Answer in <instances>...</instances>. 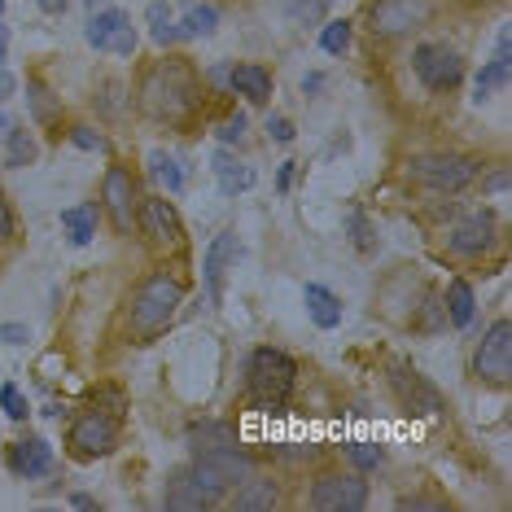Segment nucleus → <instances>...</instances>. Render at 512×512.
Masks as SVG:
<instances>
[{"mask_svg": "<svg viewBox=\"0 0 512 512\" xmlns=\"http://www.w3.org/2000/svg\"><path fill=\"white\" fill-rule=\"evenodd\" d=\"M31 106H36L40 119H49V114H53V106H49V92H44L40 84H31Z\"/></svg>", "mask_w": 512, "mask_h": 512, "instance_id": "58836bf2", "label": "nucleus"}, {"mask_svg": "<svg viewBox=\"0 0 512 512\" xmlns=\"http://www.w3.org/2000/svg\"><path fill=\"white\" fill-rule=\"evenodd\" d=\"M237 232H219V237L211 241V250H206V289H211V302L224 298V276H228V267L237 263Z\"/></svg>", "mask_w": 512, "mask_h": 512, "instance_id": "dca6fc26", "label": "nucleus"}, {"mask_svg": "<svg viewBox=\"0 0 512 512\" xmlns=\"http://www.w3.org/2000/svg\"><path fill=\"white\" fill-rule=\"evenodd\" d=\"M241 512H263V508H276L281 504V495H276L272 482H259V477H246V482L237 486V499H232Z\"/></svg>", "mask_w": 512, "mask_h": 512, "instance_id": "a878e982", "label": "nucleus"}, {"mask_svg": "<svg viewBox=\"0 0 512 512\" xmlns=\"http://www.w3.org/2000/svg\"><path fill=\"white\" fill-rule=\"evenodd\" d=\"M71 504H75V508H84V512H92V508H97V499H92V495H75Z\"/></svg>", "mask_w": 512, "mask_h": 512, "instance_id": "a18cd8bd", "label": "nucleus"}, {"mask_svg": "<svg viewBox=\"0 0 512 512\" xmlns=\"http://www.w3.org/2000/svg\"><path fill=\"white\" fill-rule=\"evenodd\" d=\"M429 18H434V0H377V5L368 9L372 36H386V40L412 36Z\"/></svg>", "mask_w": 512, "mask_h": 512, "instance_id": "423d86ee", "label": "nucleus"}, {"mask_svg": "<svg viewBox=\"0 0 512 512\" xmlns=\"http://www.w3.org/2000/svg\"><path fill=\"white\" fill-rule=\"evenodd\" d=\"M27 324H0V342H5V346H22V342H27Z\"/></svg>", "mask_w": 512, "mask_h": 512, "instance_id": "e433bc0d", "label": "nucleus"}, {"mask_svg": "<svg viewBox=\"0 0 512 512\" xmlns=\"http://www.w3.org/2000/svg\"><path fill=\"white\" fill-rule=\"evenodd\" d=\"M289 180H294V162H285V167H281V180H276V189H289Z\"/></svg>", "mask_w": 512, "mask_h": 512, "instance_id": "37998d69", "label": "nucleus"}, {"mask_svg": "<svg viewBox=\"0 0 512 512\" xmlns=\"http://www.w3.org/2000/svg\"><path fill=\"white\" fill-rule=\"evenodd\" d=\"M176 31L184 40H211L219 31V9L215 5H189L184 18L176 22Z\"/></svg>", "mask_w": 512, "mask_h": 512, "instance_id": "393cba45", "label": "nucleus"}, {"mask_svg": "<svg viewBox=\"0 0 512 512\" xmlns=\"http://www.w3.org/2000/svg\"><path fill=\"white\" fill-rule=\"evenodd\" d=\"M14 237V211H9V202L0 197V241Z\"/></svg>", "mask_w": 512, "mask_h": 512, "instance_id": "a19ab883", "label": "nucleus"}, {"mask_svg": "<svg viewBox=\"0 0 512 512\" xmlns=\"http://www.w3.org/2000/svg\"><path fill=\"white\" fill-rule=\"evenodd\" d=\"M215 180H219V193L224 197H237V193L254 189V167L237 162L232 154H215Z\"/></svg>", "mask_w": 512, "mask_h": 512, "instance_id": "4be33fe9", "label": "nucleus"}, {"mask_svg": "<svg viewBox=\"0 0 512 512\" xmlns=\"http://www.w3.org/2000/svg\"><path fill=\"white\" fill-rule=\"evenodd\" d=\"M407 176L416 184H425V189H434V193H460L464 184H473L477 162L464 158V154H421V158L407 162Z\"/></svg>", "mask_w": 512, "mask_h": 512, "instance_id": "39448f33", "label": "nucleus"}, {"mask_svg": "<svg viewBox=\"0 0 512 512\" xmlns=\"http://www.w3.org/2000/svg\"><path fill=\"white\" fill-rule=\"evenodd\" d=\"M285 14L294 27H316L329 14V0H285Z\"/></svg>", "mask_w": 512, "mask_h": 512, "instance_id": "c756f323", "label": "nucleus"}, {"mask_svg": "<svg viewBox=\"0 0 512 512\" xmlns=\"http://www.w3.org/2000/svg\"><path fill=\"white\" fill-rule=\"evenodd\" d=\"M149 176H154L158 184H167V193H180V189H184L180 162L171 158V154H162V149H154V154H149Z\"/></svg>", "mask_w": 512, "mask_h": 512, "instance_id": "c85d7f7f", "label": "nucleus"}, {"mask_svg": "<svg viewBox=\"0 0 512 512\" xmlns=\"http://www.w3.org/2000/svg\"><path fill=\"white\" fill-rule=\"evenodd\" d=\"M145 18H149V36H154L158 44L180 40V31H176V14H171L167 0H154V5L145 9Z\"/></svg>", "mask_w": 512, "mask_h": 512, "instance_id": "cd10ccee", "label": "nucleus"}, {"mask_svg": "<svg viewBox=\"0 0 512 512\" xmlns=\"http://www.w3.org/2000/svg\"><path fill=\"white\" fill-rule=\"evenodd\" d=\"M228 84H232L237 97H246V101H267L272 97V71H263V66H254V62L237 66V71L228 75Z\"/></svg>", "mask_w": 512, "mask_h": 512, "instance_id": "412c9836", "label": "nucleus"}, {"mask_svg": "<svg viewBox=\"0 0 512 512\" xmlns=\"http://www.w3.org/2000/svg\"><path fill=\"white\" fill-rule=\"evenodd\" d=\"M320 84H324L320 75H307V79H302V92H320Z\"/></svg>", "mask_w": 512, "mask_h": 512, "instance_id": "49530a36", "label": "nucleus"}, {"mask_svg": "<svg viewBox=\"0 0 512 512\" xmlns=\"http://www.w3.org/2000/svg\"><path fill=\"white\" fill-rule=\"evenodd\" d=\"M9 92H14V79H9L5 71H0V101H5V97H9Z\"/></svg>", "mask_w": 512, "mask_h": 512, "instance_id": "8fccbe9b", "label": "nucleus"}, {"mask_svg": "<svg viewBox=\"0 0 512 512\" xmlns=\"http://www.w3.org/2000/svg\"><path fill=\"white\" fill-rule=\"evenodd\" d=\"M412 71L429 92H451L464 79V62H460V53L451 49V44L429 40V44H416Z\"/></svg>", "mask_w": 512, "mask_h": 512, "instance_id": "0eeeda50", "label": "nucleus"}, {"mask_svg": "<svg viewBox=\"0 0 512 512\" xmlns=\"http://www.w3.org/2000/svg\"><path fill=\"white\" fill-rule=\"evenodd\" d=\"M202 88H197L193 66L184 62H158L154 71L141 79V110L158 123H184L193 119Z\"/></svg>", "mask_w": 512, "mask_h": 512, "instance_id": "f257e3e1", "label": "nucleus"}, {"mask_svg": "<svg viewBox=\"0 0 512 512\" xmlns=\"http://www.w3.org/2000/svg\"><path fill=\"white\" fill-rule=\"evenodd\" d=\"M180 298H184V289H180L176 276L154 272L141 289H136V298H132V333H136V337L162 333L171 320H176Z\"/></svg>", "mask_w": 512, "mask_h": 512, "instance_id": "f03ea898", "label": "nucleus"}, {"mask_svg": "<svg viewBox=\"0 0 512 512\" xmlns=\"http://www.w3.org/2000/svg\"><path fill=\"white\" fill-rule=\"evenodd\" d=\"M394 372V390H399V399H403V407H412L416 416H434V412H442V399H438V390L429 386V381L421 377L416 368H407V364H394L390 368Z\"/></svg>", "mask_w": 512, "mask_h": 512, "instance_id": "ddd939ff", "label": "nucleus"}, {"mask_svg": "<svg viewBox=\"0 0 512 512\" xmlns=\"http://www.w3.org/2000/svg\"><path fill=\"white\" fill-rule=\"evenodd\" d=\"M71 451L79 460H97V456H110L114 442H119V412H101L92 403V412H84L79 421L71 425Z\"/></svg>", "mask_w": 512, "mask_h": 512, "instance_id": "6e6552de", "label": "nucleus"}, {"mask_svg": "<svg viewBox=\"0 0 512 512\" xmlns=\"http://www.w3.org/2000/svg\"><path fill=\"white\" fill-rule=\"evenodd\" d=\"M482 189H486V193H504V189H508V171H504V167H499V171H495V176H491V180H486V184H482Z\"/></svg>", "mask_w": 512, "mask_h": 512, "instance_id": "79ce46f5", "label": "nucleus"}, {"mask_svg": "<svg viewBox=\"0 0 512 512\" xmlns=\"http://www.w3.org/2000/svg\"><path fill=\"white\" fill-rule=\"evenodd\" d=\"M5 141H9V158H5L9 167H27V162L36 158V141H31L27 132H18V127H9Z\"/></svg>", "mask_w": 512, "mask_h": 512, "instance_id": "7c9ffc66", "label": "nucleus"}, {"mask_svg": "<svg viewBox=\"0 0 512 512\" xmlns=\"http://www.w3.org/2000/svg\"><path fill=\"white\" fill-rule=\"evenodd\" d=\"M351 232H355V246H359V250L372 246V241H368V224H364V215H359V211L351 215Z\"/></svg>", "mask_w": 512, "mask_h": 512, "instance_id": "ea45409f", "label": "nucleus"}, {"mask_svg": "<svg viewBox=\"0 0 512 512\" xmlns=\"http://www.w3.org/2000/svg\"><path fill=\"white\" fill-rule=\"evenodd\" d=\"M9 127H14L9 123V114H0V136H9Z\"/></svg>", "mask_w": 512, "mask_h": 512, "instance_id": "3c124183", "label": "nucleus"}, {"mask_svg": "<svg viewBox=\"0 0 512 512\" xmlns=\"http://www.w3.org/2000/svg\"><path fill=\"white\" fill-rule=\"evenodd\" d=\"M71 141H75L79 149H106V141H101V136L92 132V127H75V132H71Z\"/></svg>", "mask_w": 512, "mask_h": 512, "instance_id": "c9c22d12", "label": "nucleus"}, {"mask_svg": "<svg viewBox=\"0 0 512 512\" xmlns=\"http://www.w3.org/2000/svg\"><path fill=\"white\" fill-rule=\"evenodd\" d=\"M5 53H9V27L0 22V62H5Z\"/></svg>", "mask_w": 512, "mask_h": 512, "instance_id": "09e8293b", "label": "nucleus"}, {"mask_svg": "<svg viewBox=\"0 0 512 512\" xmlns=\"http://www.w3.org/2000/svg\"><path fill=\"white\" fill-rule=\"evenodd\" d=\"M491 241H495V215L491 211H473V215H464L456 232H451V250L456 254H482V250H491Z\"/></svg>", "mask_w": 512, "mask_h": 512, "instance_id": "2eb2a0df", "label": "nucleus"}, {"mask_svg": "<svg viewBox=\"0 0 512 512\" xmlns=\"http://www.w3.org/2000/svg\"><path fill=\"white\" fill-rule=\"evenodd\" d=\"M97 215H101V202H84V206H66L62 211V228L71 237V246H88L97 237Z\"/></svg>", "mask_w": 512, "mask_h": 512, "instance_id": "aec40b11", "label": "nucleus"}, {"mask_svg": "<svg viewBox=\"0 0 512 512\" xmlns=\"http://www.w3.org/2000/svg\"><path fill=\"white\" fill-rule=\"evenodd\" d=\"M0 9H5V0H0Z\"/></svg>", "mask_w": 512, "mask_h": 512, "instance_id": "603ef678", "label": "nucleus"}, {"mask_svg": "<svg viewBox=\"0 0 512 512\" xmlns=\"http://www.w3.org/2000/svg\"><path fill=\"white\" fill-rule=\"evenodd\" d=\"M346 456H351L359 469H377L381 460H386V451L381 447H372V442H351V447H346Z\"/></svg>", "mask_w": 512, "mask_h": 512, "instance_id": "72a5a7b5", "label": "nucleus"}, {"mask_svg": "<svg viewBox=\"0 0 512 512\" xmlns=\"http://www.w3.org/2000/svg\"><path fill=\"white\" fill-rule=\"evenodd\" d=\"M136 224H141L145 237L158 241V246L180 241V215H176V206H171L167 197H145L141 211H136Z\"/></svg>", "mask_w": 512, "mask_h": 512, "instance_id": "4468645a", "label": "nucleus"}, {"mask_svg": "<svg viewBox=\"0 0 512 512\" xmlns=\"http://www.w3.org/2000/svg\"><path fill=\"white\" fill-rule=\"evenodd\" d=\"M368 504V482H359L355 473H329L311 491V508L320 512H359Z\"/></svg>", "mask_w": 512, "mask_h": 512, "instance_id": "9b49d317", "label": "nucleus"}, {"mask_svg": "<svg viewBox=\"0 0 512 512\" xmlns=\"http://www.w3.org/2000/svg\"><path fill=\"white\" fill-rule=\"evenodd\" d=\"M101 202H106L114 228H119V232H132V228H136V211H141V197H136L132 171L110 167V171H106V189H101Z\"/></svg>", "mask_w": 512, "mask_h": 512, "instance_id": "f8f14e48", "label": "nucleus"}, {"mask_svg": "<svg viewBox=\"0 0 512 512\" xmlns=\"http://www.w3.org/2000/svg\"><path fill=\"white\" fill-rule=\"evenodd\" d=\"M473 289H469V281H451L447 285V316H451V324L456 329H464V324L473 320Z\"/></svg>", "mask_w": 512, "mask_h": 512, "instance_id": "bb28decb", "label": "nucleus"}, {"mask_svg": "<svg viewBox=\"0 0 512 512\" xmlns=\"http://www.w3.org/2000/svg\"><path fill=\"white\" fill-rule=\"evenodd\" d=\"M84 40L97 53H119V57L136 53V27L123 9H101V14H92L84 27Z\"/></svg>", "mask_w": 512, "mask_h": 512, "instance_id": "9d476101", "label": "nucleus"}, {"mask_svg": "<svg viewBox=\"0 0 512 512\" xmlns=\"http://www.w3.org/2000/svg\"><path fill=\"white\" fill-rule=\"evenodd\" d=\"M504 84H508V31H499V40H495V57L482 66V75H477L473 92H477V101H486L495 88H504Z\"/></svg>", "mask_w": 512, "mask_h": 512, "instance_id": "6ab92c4d", "label": "nucleus"}, {"mask_svg": "<svg viewBox=\"0 0 512 512\" xmlns=\"http://www.w3.org/2000/svg\"><path fill=\"white\" fill-rule=\"evenodd\" d=\"M0 407H5V416L9 421H27V399H22V390L14 386V381H5V386H0Z\"/></svg>", "mask_w": 512, "mask_h": 512, "instance_id": "473e14b6", "label": "nucleus"}, {"mask_svg": "<svg viewBox=\"0 0 512 512\" xmlns=\"http://www.w3.org/2000/svg\"><path fill=\"white\" fill-rule=\"evenodd\" d=\"M36 5L44 9V14H62V9H66V0H36Z\"/></svg>", "mask_w": 512, "mask_h": 512, "instance_id": "c03bdc74", "label": "nucleus"}, {"mask_svg": "<svg viewBox=\"0 0 512 512\" xmlns=\"http://www.w3.org/2000/svg\"><path fill=\"white\" fill-rule=\"evenodd\" d=\"M267 132H272V141H281V145L294 141V123H289L285 114H272V119H267Z\"/></svg>", "mask_w": 512, "mask_h": 512, "instance_id": "f704fd0d", "label": "nucleus"}, {"mask_svg": "<svg viewBox=\"0 0 512 512\" xmlns=\"http://www.w3.org/2000/svg\"><path fill=\"white\" fill-rule=\"evenodd\" d=\"M193 477L206 486L211 495L224 499L228 491H237L246 477H254V460L246 451L237 447H219V451H202V456L193 460Z\"/></svg>", "mask_w": 512, "mask_h": 512, "instance_id": "20e7f679", "label": "nucleus"}, {"mask_svg": "<svg viewBox=\"0 0 512 512\" xmlns=\"http://www.w3.org/2000/svg\"><path fill=\"white\" fill-rule=\"evenodd\" d=\"M320 49L324 53H346V49H351V22H329V27H324V36H320Z\"/></svg>", "mask_w": 512, "mask_h": 512, "instance_id": "2f4dec72", "label": "nucleus"}, {"mask_svg": "<svg viewBox=\"0 0 512 512\" xmlns=\"http://www.w3.org/2000/svg\"><path fill=\"white\" fill-rule=\"evenodd\" d=\"M399 508H438V504H429V499H399Z\"/></svg>", "mask_w": 512, "mask_h": 512, "instance_id": "de8ad7c7", "label": "nucleus"}, {"mask_svg": "<svg viewBox=\"0 0 512 512\" xmlns=\"http://www.w3.org/2000/svg\"><path fill=\"white\" fill-rule=\"evenodd\" d=\"M473 372L486 386H508L512 381V324L508 320H495L482 342H477Z\"/></svg>", "mask_w": 512, "mask_h": 512, "instance_id": "1a4fd4ad", "label": "nucleus"}, {"mask_svg": "<svg viewBox=\"0 0 512 512\" xmlns=\"http://www.w3.org/2000/svg\"><path fill=\"white\" fill-rule=\"evenodd\" d=\"M241 132H246V114H232V119L219 127V136H224V141H241Z\"/></svg>", "mask_w": 512, "mask_h": 512, "instance_id": "4c0bfd02", "label": "nucleus"}, {"mask_svg": "<svg viewBox=\"0 0 512 512\" xmlns=\"http://www.w3.org/2000/svg\"><path fill=\"white\" fill-rule=\"evenodd\" d=\"M189 447L202 456V451H219V447H237V429L228 421H202L189 429Z\"/></svg>", "mask_w": 512, "mask_h": 512, "instance_id": "b1692460", "label": "nucleus"}, {"mask_svg": "<svg viewBox=\"0 0 512 512\" xmlns=\"http://www.w3.org/2000/svg\"><path fill=\"white\" fill-rule=\"evenodd\" d=\"M219 504V495H211L202 482L193 477V469H184L176 473L167 482V508H176V512H197V508H215Z\"/></svg>", "mask_w": 512, "mask_h": 512, "instance_id": "f3484780", "label": "nucleus"}, {"mask_svg": "<svg viewBox=\"0 0 512 512\" xmlns=\"http://www.w3.org/2000/svg\"><path fill=\"white\" fill-rule=\"evenodd\" d=\"M294 359L285 351H272V346H263V351L250 355L246 364V386H250V399L259 407H281L289 394H294Z\"/></svg>", "mask_w": 512, "mask_h": 512, "instance_id": "7ed1b4c3", "label": "nucleus"}, {"mask_svg": "<svg viewBox=\"0 0 512 512\" xmlns=\"http://www.w3.org/2000/svg\"><path fill=\"white\" fill-rule=\"evenodd\" d=\"M302 302H307V316L320 324V329H337L342 324V298H333L324 285H307L302 289Z\"/></svg>", "mask_w": 512, "mask_h": 512, "instance_id": "5701e85b", "label": "nucleus"}, {"mask_svg": "<svg viewBox=\"0 0 512 512\" xmlns=\"http://www.w3.org/2000/svg\"><path fill=\"white\" fill-rule=\"evenodd\" d=\"M9 469L18 477H44L53 469V447L44 438H22L9 447Z\"/></svg>", "mask_w": 512, "mask_h": 512, "instance_id": "a211bd4d", "label": "nucleus"}]
</instances>
